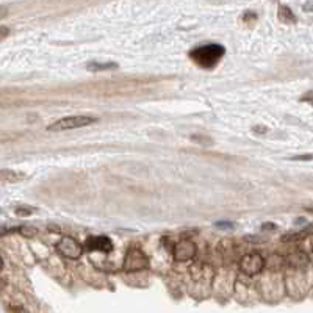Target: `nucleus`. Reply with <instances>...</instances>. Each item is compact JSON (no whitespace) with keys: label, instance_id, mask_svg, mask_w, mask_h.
Segmentation results:
<instances>
[{"label":"nucleus","instance_id":"obj_12","mask_svg":"<svg viewBox=\"0 0 313 313\" xmlns=\"http://www.w3.org/2000/svg\"><path fill=\"white\" fill-rule=\"evenodd\" d=\"M111 68H116V64L113 63H107V64H99V63H90L88 64V69L90 71H107Z\"/></svg>","mask_w":313,"mask_h":313},{"label":"nucleus","instance_id":"obj_13","mask_svg":"<svg viewBox=\"0 0 313 313\" xmlns=\"http://www.w3.org/2000/svg\"><path fill=\"white\" fill-rule=\"evenodd\" d=\"M215 226L216 227H218V229H234V222H224V221H218V222H216L215 224Z\"/></svg>","mask_w":313,"mask_h":313},{"label":"nucleus","instance_id":"obj_6","mask_svg":"<svg viewBox=\"0 0 313 313\" xmlns=\"http://www.w3.org/2000/svg\"><path fill=\"white\" fill-rule=\"evenodd\" d=\"M196 252H197V246L188 238L179 240V241L174 244V249H172L175 262H190L194 259Z\"/></svg>","mask_w":313,"mask_h":313},{"label":"nucleus","instance_id":"obj_17","mask_svg":"<svg viewBox=\"0 0 313 313\" xmlns=\"http://www.w3.org/2000/svg\"><path fill=\"white\" fill-rule=\"evenodd\" d=\"M307 212H313V207H309V208H306Z\"/></svg>","mask_w":313,"mask_h":313},{"label":"nucleus","instance_id":"obj_5","mask_svg":"<svg viewBox=\"0 0 313 313\" xmlns=\"http://www.w3.org/2000/svg\"><path fill=\"white\" fill-rule=\"evenodd\" d=\"M265 266V259L259 252H251L241 257L240 260V271L246 276H255L263 269Z\"/></svg>","mask_w":313,"mask_h":313},{"label":"nucleus","instance_id":"obj_14","mask_svg":"<svg viewBox=\"0 0 313 313\" xmlns=\"http://www.w3.org/2000/svg\"><path fill=\"white\" fill-rule=\"evenodd\" d=\"M16 213H18L19 216H28V215H31V210L27 207H18L16 208Z\"/></svg>","mask_w":313,"mask_h":313},{"label":"nucleus","instance_id":"obj_4","mask_svg":"<svg viewBox=\"0 0 313 313\" xmlns=\"http://www.w3.org/2000/svg\"><path fill=\"white\" fill-rule=\"evenodd\" d=\"M55 249L58 251L60 255L66 257V259H71V260H77L82 257L85 247L80 244L75 238L72 237H63L60 241L55 244Z\"/></svg>","mask_w":313,"mask_h":313},{"label":"nucleus","instance_id":"obj_1","mask_svg":"<svg viewBox=\"0 0 313 313\" xmlns=\"http://www.w3.org/2000/svg\"><path fill=\"white\" fill-rule=\"evenodd\" d=\"M224 53H226V49H224L221 44H205V46L196 47V49L190 53V57L193 61L197 63L200 68L210 69L219 63V60L224 57Z\"/></svg>","mask_w":313,"mask_h":313},{"label":"nucleus","instance_id":"obj_3","mask_svg":"<svg viewBox=\"0 0 313 313\" xmlns=\"http://www.w3.org/2000/svg\"><path fill=\"white\" fill-rule=\"evenodd\" d=\"M97 121V118L93 116H69V118H63L60 121H57L55 124L49 125L50 132H60V130H72V128H82L86 127L93 122Z\"/></svg>","mask_w":313,"mask_h":313},{"label":"nucleus","instance_id":"obj_7","mask_svg":"<svg viewBox=\"0 0 313 313\" xmlns=\"http://www.w3.org/2000/svg\"><path fill=\"white\" fill-rule=\"evenodd\" d=\"M85 251L88 252H103L108 254L115 249L111 240L105 235H99V237H88L85 241Z\"/></svg>","mask_w":313,"mask_h":313},{"label":"nucleus","instance_id":"obj_10","mask_svg":"<svg viewBox=\"0 0 313 313\" xmlns=\"http://www.w3.org/2000/svg\"><path fill=\"white\" fill-rule=\"evenodd\" d=\"M18 232H19L22 237H25V238H33L35 235H38V229L31 227V226H21L18 229Z\"/></svg>","mask_w":313,"mask_h":313},{"label":"nucleus","instance_id":"obj_16","mask_svg":"<svg viewBox=\"0 0 313 313\" xmlns=\"http://www.w3.org/2000/svg\"><path fill=\"white\" fill-rule=\"evenodd\" d=\"M263 230H276V224H272V222H266V224H263L262 226Z\"/></svg>","mask_w":313,"mask_h":313},{"label":"nucleus","instance_id":"obj_11","mask_svg":"<svg viewBox=\"0 0 313 313\" xmlns=\"http://www.w3.org/2000/svg\"><path fill=\"white\" fill-rule=\"evenodd\" d=\"M279 16H280V19L282 21H285V22H294L296 21V18L293 16V13H291V10L290 8H287V6H280V13H279Z\"/></svg>","mask_w":313,"mask_h":313},{"label":"nucleus","instance_id":"obj_8","mask_svg":"<svg viewBox=\"0 0 313 313\" xmlns=\"http://www.w3.org/2000/svg\"><path fill=\"white\" fill-rule=\"evenodd\" d=\"M310 235H313V224H309V226H306L299 232H293V234L284 235L282 240L284 241H298V240H302V238L310 237Z\"/></svg>","mask_w":313,"mask_h":313},{"label":"nucleus","instance_id":"obj_9","mask_svg":"<svg viewBox=\"0 0 313 313\" xmlns=\"http://www.w3.org/2000/svg\"><path fill=\"white\" fill-rule=\"evenodd\" d=\"M2 179H3L5 182H19V180L25 179V175L21 174V172H14V171L3 169V171H2Z\"/></svg>","mask_w":313,"mask_h":313},{"label":"nucleus","instance_id":"obj_15","mask_svg":"<svg viewBox=\"0 0 313 313\" xmlns=\"http://www.w3.org/2000/svg\"><path fill=\"white\" fill-rule=\"evenodd\" d=\"M302 100H304V102H310V103H313V91H309L306 96H302Z\"/></svg>","mask_w":313,"mask_h":313},{"label":"nucleus","instance_id":"obj_2","mask_svg":"<svg viewBox=\"0 0 313 313\" xmlns=\"http://www.w3.org/2000/svg\"><path fill=\"white\" fill-rule=\"evenodd\" d=\"M147 265H149L147 255L144 254L140 247H130V249L125 252L122 269L127 271V272H135V271L146 269Z\"/></svg>","mask_w":313,"mask_h":313}]
</instances>
